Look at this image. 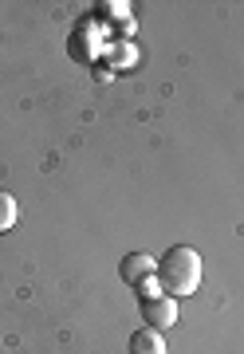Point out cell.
I'll list each match as a JSON object with an SVG mask.
<instances>
[{"label": "cell", "mask_w": 244, "mask_h": 354, "mask_svg": "<svg viewBox=\"0 0 244 354\" xmlns=\"http://www.w3.org/2000/svg\"><path fill=\"white\" fill-rule=\"evenodd\" d=\"M130 354H169V351H166L162 330L142 327V330H134V335H130Z\"/></svg>", "instance_id": "4"}, {"label": "cell", "mask_w": 244, "mask_h": 354, "mask_svg": "<svg viewBox=\"0 0 244 354\" xmlns=\"http://www.w3.org/2000/svg\"><path fill=\"white\" fill-rule=\"evenodd\" d=\"M134 291H138L142 304H146V299H158V295H166V291H162V283H158V276H154V279H142V283H138Z\"/></svg>", "instance_id": "6"}, {"label": "cell", "mask_w": 244, "mask_h": 354, "mask_svg": "<svg viewBox=\"0 0 244 354\" xmlns=\"http://www.w3.org/2000/svg\"><path fill=\"white\" fill-rule=\"evenodd\" d=\"M142 319L150 323L154 330H166L178 323V299L173 295H158V299H146L142 304Z\"/></svg>", "instance_id": "3"}, {"label": "cell", "mask_w": 244, "mask_h": 354, "mask_svg": "<svg viewBox=\"0 0 244 354\" xmlns=\"http://www.w3.org/2000/svg\"><path fill=\"white\" fill-rule=\"evenodd\" d=\"M118 276H122V283L138 288L142 279H154V276H158V260H154L150 252H130V256H122Z\"/></svg>", "instance_id": "2"}, {"label": "cell", "mask_w": 244, "mask_h": 354, "mask_svg": "<svg viewBox=\"0 0 244 354\" xmlns=\"http://www.w3.org/2000/svg\"><path fill=\"white\" fill-rule=\"evenodd\" d=\"M16 216H20V209H16V197H12L8 189H0V236L16 228Z\"/></svg>", "instance_id": "5"}, {"label": "cell", "mask_w": 244, "mask_h": 354, "mask_svg": "<svg viewBox=\"0 0 244 354\" xmlns=\"http://www.w3.org/2000/svg\"><path fill=\"white\" fill-rule=\"evenodd\" d=\"M201 276H205L201 252L189 248V244L169 248V252L158 260V283H162V291L173 295V299H189L193 291L201 288Z\"/></svg>", "instance_id": "1"}]
</instances>
